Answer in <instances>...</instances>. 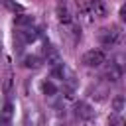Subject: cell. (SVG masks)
<instances>
[{
    "mask_svg": "<svg viewBox=\"0 0 126 126\" xmlns=\"http://www.w3.org/2000/svg\"><path fill=\"white\" fill-rule=\"evenodd\" d=\"M91 10L94 12V16H104V14H106L104 6H102L98 0H93V2H91Z\"/></svg>",
    "mask_w": 126,
    "mask_h": 126,
    "instance_id": "cell-11",
    "label": "cell"
},
{
    "mask_svg": "<svg viewBox=\"0 0 126 126\" xmlns=\"http://www.w3.org/2000/svg\"><path fill=\"white\" fill-rule=\"evenodd\" d=\"M122 106H124V96H122V94H118V96L112 100V108H114V112H120V110H122Z\"/></svg>",
    "mask_w": 126,
    "mask_h": 126,
    "instance_id": "cell-13",
    "label": "cell"
},
{
    "mask_svg": "<svg viewBox=\"0 0 126 126\" xmlns=\"http://www.w3.org/2000/svg\"><path fill=\"white\" fill-rule=\"evenodd\" d=\"M106 77L112 83H116L118 79H122V63H110V67L106 71Z\"/></svg>",
    "mask_w": 126,
    "mask_h": 126,
    "instance_id": "cell-6",
    "label": "cell"
},
{
    "mask_svg": "<svg viewBox=\"0 0 126 126\" xmlns=\"http://www.w3.org/2000/svg\"><path fill=\"white\" fill-rule=\"evenodd\" d=\"M57 18H59V22H63V24H69V22H71V16H69V12H67L65 8H59V10H57Z\"/></svg>",
    "mask_w": 126,
    "mask_h": 126,
    "instance_id": "cell-12",
    "label": "cell"
},
{
    "mask_svg": "<svg viewBox=\"0 0 126 126\" xmlns=\"http://www.w3.org/2000/svg\"><path fill=\"white\" fill-rule=\"evenodd\" d=\"M12 118H14V106H12L10 102H6V104L2 106V110H0V124H2V126H10Z\"/></svg>",
    "mask_w": 126,
    "mask_h": 126,
    "instance_id": "cell-5",
    "label": "cell"
},
{
    "mask_svg": "<svg viewBox=\"0 0 126 126\" xmlns=\"http://www.w3.org/2000/svg\"><path fill=\"white\" fill-rule=\"evenodd\" d=\"M75 112H77V116H81V118H89V116H91V108H89L85 102H79Z\"/></svg>",
    "mask_w": 126,
    "mask_h": 126,
    "instance_id": "cell-10",
    "label": "cell"
},
{
    "mask_svg": "<svg viewBox=\"0 0 126 126\" xmlns=\"http://www.w3.org/2000/svg\"><path fill=\"white\" fill-rule=\"evenodd\" d=\"M16 26L22 30V28H28V26H33V18L32 16H26V14H22V16H16Z\"/></svg>",
    "mask_w": 126,
    "mask_h": 126,
    "instance_id": "cell-8",
    "label": "cell"
},
{
    "mask_svg": "<svg viewBox=\"0 0 126 126\" xmlns=\"http://www.w3.org/2000/svg\"><path fill=\"white\" fill-rule=\"evenodd\" d=\"M24 67L26 69H39L41 67V59L37 55H26L24 57Z\"/></svg>",
    "mask_w": 126,
    "mask_h": 126,
    "instance_id": "cell-7",
    "label": "cell"
},
{
    "mask_svg": "<svg viewBox=\"0 0 126 126\" xmlns=\"http://www.w3.org/2000/svg\"><path fill=\"white\" fill-rule=\"evenodd\" d=\"M41 93H43L45 96H55V94H57V87H55L51 81H43V83H41Z\"/></svg>",
    "mask_w": 126,
    "mask_h": 126,
    "instance_id": "cell-9",
    "label": "cell"
},
{
    "mask_svg": "<svg viewBox=\"0 0 126 126\" xmlns=\"http://www.w3.org/2000/svg\"><path fill=\"white\" fill-rule=\"evenodd\" d=\"M104 61H106V55H104V51H100V49H89V51L83 55V63H85L87 67H100Z\"/></svg>",
    "mask_w": 126,
    "mask_h": 126,
    "instance_id": "cell-1",
    "label": "cell"
},
{
    "mask_svg": "<svg viewBox=\"0 0 126 126\" xmlns=\"http://www.w3.org/2000/svg\"><path fill=\"white\" fill-rule=\"evenodd\" d=\"M18 37H20L24 43H32V41H35V39L39 37V30H37V28H33V26L22 28V30L18 32Z\"/></svg>",
    "mask_w": 126,
    "mask_h": 126,
    "instance_id": "cell-3",
    "label": "cell"
},
{
    "mask_svg": "<svg viewBox=\"0 0 126 126\" xmlns=\"http://www.w3.org/2000/svg\"><path fill=\"white\" fill-rule=\"evenodd\" d=\"M43 55H45V63H47V65H51V67H57V65H61V63H63L61 53H59V51H57V47H53V45H45Z\"/></svg>",
    "mask_w": 126,
    "mask_h": 126,
    "instance_id": "cell-2",
    "label": "cell"
},
{
    "mask_svg": "<svg viewBox=\"0 0 126 126\" xmlns=\"http://www.w3.org/2000/svg\"><path fill=\"white\" fill-rule=\"evenodd\" d=\"M118 37H120V32L116 28H112V30H100V33H98V39L104 45H114L118 41Z\"/></svg>",
    "mask_w": 126,
    "mask_h": 126,
    "instance_id": "cell-4",
    "label": "cell"
}]
</instances>
